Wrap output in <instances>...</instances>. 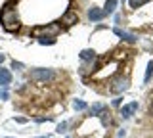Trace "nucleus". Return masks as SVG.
Here are the masks:
<instances>
[{
	"mask_svg": "<svg viewBox=\"0 0 153 138\" xmlns=\"http://www.w3.org/2000/svg\"><path fill=\"white\" fill-rule=\"evenodd\" d=\"M38 138H46V136H38Z\"/></svg>",
	"mask_w": 153,
	"mask_h": 138,
	"instance_id": "obj_20",
	"label": "nucleus"
},
{
	"mask_svg": "<svg viewBox=\"0 0 153 138\" xmlns=\"http://www.w3.org/2000/svg\"><path fill=\"white\" fill-rule=\"evenodd\" d=\"M40 33H46L50 37H56L59 33V25L57 23H52V25H46V27H36L35 29V35H40Z\"/></svg>",
	"mask_w": 153,
	"mask_h": 138,
	"instance_id": "obj_4",
	"label": "nucleus"
},
{
	"mask_svg": "<svg viewBox=\"0 0 153 138\" xmlns=\"http://www.w3.org/2000/svg\"><path fill=\"white\" fill-rule=\"evenodd\" d=\"M31 79L36 81V83H46V81L54 79V71L52 69H35V71H31Z\"/></svg>",
	"mask_w": 153,
	"mask_h": 138,
	"instance_id": "obj_2",
	"label": "nucleus"
},
{
	"mask_svg": "<svg viewBox=\"0 0 153 138\" xmlns=\"http://www.w3.org/2000/svg\"><path fill=\"white\" fill-rule=\"evenodd\" d=\"M115 35L117 37H121L123 40H126V42H130V44H134V42H136L138 39H136V35H132V33H126V31H123V29H115Z\"/></svg>",
	"mask_w": 153,
	"mask_h": 138,
	"instance_id": "obj_6",
	"label": "nucleus"
},
{
	"mask_svg": "<svg viewBox=\"0 0 153 138\" xmlns=\"http://www.w3.org/2000/svg\"><path fill=\"white\" fill-rule=\"evenodd\" d=\"M67 128V123H61V125H57V132H65Z\"/></svg>",
	"mask_w": 153,
	"mask_h": 138,
	"instance_id": "obj_17",
	"label": "nucleus"
},
{
	"mask_svg": "<svg viewBox=\"0 0 153 138\" xmlns=\"http://www.w3.org/2000/svg\"><path fill=\"white\" fill-rule=\"evenodd\" d=\"M115 8H117V0H107V2H105V10H103V13L107 16V13L115 12Z\"/></svg>",
	"mask_w": 153,
	"mask_h": 138,
	"instance_id": "obj_12",
	"label": "nucleus"
},
{
	"mask_svg": "<svg viewBox=\"0 0 153 138\" xmlns=\"http://www.w3.org/2000/svg\"><path fill=\"white\" fill-rule=\"evenodd\" d=\"M12 67H13V69H21V67H23V65H21V63H19V61H13V63H12Z\"/></svg>",
	"mask_w": 153,
	"mask_h": 138,
	"instance_id": "obj_18",
	"label": "nucleus"
},
{
	"mask_svg": "<svg viewBox=\"0 0 153 138\" xmlns=\"http://www.w3.org/2000/svg\"><path fill=\"white\" fill-rule=\"evenodd\" d=\"M61 23L63 25H73V23H79V16L75 12H67L61 16Z\"/></svg>",
	"mask_w": 153,
	"mask_h": 138,
	"instance_id": "obj_7",
	"label": "nucleus"
},
{
	"mask_svg": "<svg viewBox=\"0 0 153 138\" xmlns=\"http://www.w3.org/2000/svg\"><path fill=\"white\" fill-rule=\"evenodd\" d=\"M147 2H149V0H130V8H140Z\"/></svg>",
	"mask_w": 153,
	"mask_h": 138,
	"instance_id": "obj_14",
	"label": "nucleus"
},
{
	"mask_svg": "<svg viewBox=\"0 0 153 138\" xmlns=\"http://www.w3.org/2000/svg\"><path fill=\"white\" fill-rule=\"evenodd\" d=\"M103 111H105V104H94V106L88 109V113H90V115H94V117L102 115Z\"/></svg>",
	"mask_w": 153,
	"mask_h": 138,
	"instance_id": "obj_10",
	"label": "nucleus"
},
{
	"mask_svg": "<svg viewBox=\"0 0 153 138\" xmlns=\"http://www.w3.org/2000/svg\"><path fill=\"white\" fill-rule=\"evenodd\" d=\"M126 88H128V79H126V77H119V79H115V81H113V84H111V92H115V94L124 92Z\"/></svg>",
	"mask_w": 153,
	"mask_h": 138,
	"instance_id": "obj_3",
	"label": "nucleus"
},
{
	"mask_svg": "<svg viewBox=\"0 0 153 138\" xmlns=\"http://www.w3.org/2000/svg\"><path fill=\"white\" fill-rule=\"evenodd\" d=\"M38 42H40V44H54V39H52V37H40Z\"/></svg>",
	"mask_w": 153,
	"mask_h": 138,
	"instance_id": "obj_16",
	"label": "nucleus"
},
{
	"mask_svg": "<svg viewBox=\"0 0 153 138\" xmlns=\"http://www.w3.org/2000/svg\"><path fill=\"white\" fill-rule=\"evenodd\" d=\"M138 109V102H130V104H126V106H123L121 109V117L123 119H130L134 115V111Z\"/></svg>",
	"mask_w": 153,
	"mask_h": 138,
	"instance_id": "obj_5",
	"label": "nucleus"
},
{
	"mask_svg": "<svg viewBox=\"0 0 153 138\" xmlns=\"http://www.w3.org/2000/svg\"><path fill=\"white\" fill-rule=\"evenodd\" d=\"M13 4H16V0H10L6 6L2 8V12H0V23H2V27L6 31H17L19 29V16L12 8Z\"/></svg>",
	"mask_w": 153,
	"mask_h": 138,
	"instance_id": "obj_1",
	"label": "nucleus"
},
{
	"mask_svg": "<svg viewBox=\"0 0 153 138\" xmlns=\"http://www.w3.org/2000/svg\"><path fill=\"white\" fill-rule=\"evenodd\" d=\"M2 61H4V56H2V54H0V63H2Z\"/></svg>",
	"mask_w": 153,
	"mask_h": 138,
	"instance_id": "obj_19",
	"label": "nucleus"
},
{
	"mask_svg": "<svg viewBox=\"0 0 153 138\" xmlns=\"http://www.w3.org/2000/svg\"><path fill=\"white\" fill-rule=\"evenodd\" d=\"M10 83H12V73H10L8 69L0 67V84H2V87H8Z\"/></svg>",
	"mask_w": 153,
	"mask_h": 138,
	"instance_id": "obj_9",
	"label": "nucleus"
},
{
	"mask_svg": "<svg viewBox=\"0 0 153 138\" xmlns=\"http://www.w3.org/2000/svg\"><path fill=\"white\" fill-rule=\"evenodd\" d=\"M88 17L92 21H100V19L105 17V13H103V10H100V8H90V10H88Z\"/></svg>",
	"mask_w": 153,
	"mask_h": 138,
	"instance_id": "obj_8",
	"label": "nucleus"
},
{
	"mask_svg": "<svg viewBox=\"0 0 153 138\" xmlns=\"http://www.w3.org/2000/svg\"><path fill=\"white\" fill-rule=\"evenodd\" d=\"M94 58H96L94 50H82V52H80V60H84V61H92Z\"/></svg>",
	"mask_w": 153,
	"mask_h": 138,
	"instance_id": "obj_11",
	"label": "nucleus"
},
{
	"mask_svg": "<svg viewBox=\"0 0 153 138\" xmlns=\"http://www.w3.org/2000/svg\"><path fill=\"white\" fill-rule=\"evenodd\" d=\"M151 75H153V61H149V63H147V71H146V83H149V79H151Z\"/></svg>",
	"mask_w": 153,
	"mask_h": 138,
	"instance_id": "obj_13",
	"label": "nucleus"
},
{
	"mask_svg": "<svg viewBox=\"0 0 153 138\" xmlns=\"http://www.w3.org/2000/svg\"><path fill=\"white\" fill-rule=\"evenodd\" d=\"M73 107H75V109H79V111H80V109H86V104L82 102V100H75Z\"/></svg>",
	"mask_w": 153,
	"mask_h": 138,
	"instance_id": "obj_15",
	"label": "nucleus"
}]
</instances>
